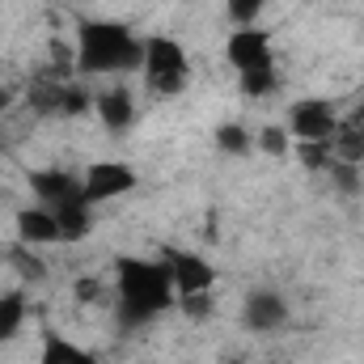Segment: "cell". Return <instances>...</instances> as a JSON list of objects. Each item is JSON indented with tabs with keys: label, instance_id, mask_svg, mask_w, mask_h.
I'll list each match as a JSON object with an SVG mask.
<instances>
[{
	"label": "cell",
	"instance_id": "22",
	"mask_svg": "<svg viewBox=\"0 0 364 364\" xmlns=\"http://www.w3.org/2000/svg\"><path fill=\"white\" fill-rule=\"evenodd\" d=\"M296 157H301L305 170H322V174L335 170V149L331 144H296Z\"/></svg>",
	"mask_w": 364,
	"mask_h": 364
},
{
	"label": "cell",
	"instance_id": "17",
	"mask_svg": "<svg viewBox=\"0 0 364 364\" xmlns=\"http://www.w3.org/2000/svg\"><path fill=\"white\" fill-rule=\"evenodd\" d=\"M216 149H220L225 157H246V153H255V132H250L246 123L229 119V123L216 127Z\"/></svg>",
	"mask_w": 364,
	"mask_h": 364
},
{
	"label": "cell",
	"instance_id": "15",
	"mask_svg": "<svg viewBox=\"0 0 364 364\" xmlns=\"http://www.w3.org/2000/svg\"><path fill=\"white\" fill-rule=\"evenodd\" d=\"M26 314H30V301H26V292H21V288L0 292V348H4V343H13V339L21 335Z\"/></svg>",
	"mask_w": 364,
	"mask_h": 364
},
{
	"label": "cell",
	"instance_id": "19",
	"mask_svg": "<svg viewBox=\"0 0 364 364\" xmlns=\"http://www.w3.org/2000/svg\"><path fill=\"white\" fill-rule=\"evenodd\" d=\"M255 149L267 153V157H288L292 153V132L284 123H267V127L255 132Z\"/></svg>",
	"mask_w": 364,
	"mask_h": 364
},
{
	"label": "cell",
	"instance_id": "12",
	"mask_svg": "<svg viewBox=\"0 0 364 364\" xmlns=\"http://www.w3.org/2000/svg\"><path fill=\"white\" fill-rule=\"evenodd\" d=\"M13 225H17V242H21V246H34V250L64 246L60 220H55L43 203H26V208H17V212H13Z\"/></svg>",
	"mask_w": 364,
	"mask_h": 364
},
{
	"label": "cell",
	"instance_id": "24",
	"mask_svg": "<svg viewBox=\"0 0 364 364\" xmlns=\"http://www.w3.org/2000/svg\"><path fill=\"white\" fill-rule=\"evenodd\" d=\"M225 364H250V360H242V356H229V360H225Z\"/></svg>",
	"mask_w": 364,
	"mask_h": 364
},
{
	"label": "cell",
	"instance_id": "13",
	"mask_svg": "<svg viewBox=\"0 0 364 364\" xmlns=\"http://www.w3.org/2000/svg\"><path fill=\"white\" fill-rule=\"evenodd\" d=\"M331 149H335V161H343V166H364V106H356L352 114L339 119V132H335Z\"/></svg>",
	"mask_w": 364,
	"mask_h": 364
},
{
	"label": "cell",
	"instance_id": "11",
	"mask_svg": "<svg viewBox=\"0 0 364 364\" xmlns=\"http://www.w3.org/2000/svg\"><path fill=\"white\" fill-rule=\"evenodd\" d=\"M93 114H97V123H102L110 136H123V132H132V127H136L140 106H136V93L127 90V85L110 81V85L93 90Z\"/></svg>",
	"mask_w": 364,
	"mask_h": 364
},
{
	"label": "cell",
	"instance_id": "8",
	"mask_svg": "<svg viewBox=\"0 0 364 364\" xmlns=\"http://www.w3.org/2000/svg\"><path fill=\"white\" fill-rule=\"evenodd\" d=\"M166 259V267H170V279H174V296H208V292H216V263L212 259H203V255H195V250H166L161 255Z\"/></svg>",
	"mask_w": 364,
	"mask_h": 364
},
{
	"label": "cell",
	"instance_id": "5",
	"mask_svg": "<svg viewBox=\"0 0 364 364\" xmlns=\"http://www.w3.org/2000/svg\"><path fill=\"white\" fill-rule=\"evenodd\" d=\"M26 102H30L34 114H55V119L93 114V90L90 81H81L77 73H68V77H55V73L38 77L30 85V93H26Z\"/></svg>",
	"mask_w": 364,
	"mask_h": 364
},
{
	"label": "cell",
	"instance_id": "9",
	"mask_svg": "<svg viewBox=\"0 0 364 364\" xmlns=\"http://www.w3.org/2000/svg\"><path fill=\"white\" fill-rule=\"evenodd\" d=\"M292 318V305L279 288H255L242 301V326L250 335H279Z\"/></svg>",
	"mask_w": 364,
	"mask_h": 364
},
{
	"label": "cell",
	"instance_id": "21",
	"mask_svg": "<svg viewBox=\"0 0 364 364\" xmlns=\"http://www.w3.org/2000/svg\"><path fill=\"white\" fill-rule=\"evenodd\" d=\"M263 9H267V0H225V13H229L233 30H242V26H259Z\"/></svg>",
	"mask_w": 364,
	"mask_h": 364
},
{
	"label": "cell",
	"instance_id": "23",
	"mask_svg": "<svg viewBox=\"0 0 364 364\" xmlns=\"http://www.w3.org/2000/svg\"><path fill=\"white\" fill-rule=\"evenodd\" d=\"M178 309L191 322H208V314H212V292H208V296H182Z\"/></svg>",
	"mask_w": 364,
	"mask_h": 364
},
{
	"label": "cell",
	"instance_id": "6",
	"mask_svg": "<svg viewBox=\"0 0 364 364\" xmlns=\"http://www.w3.org/2000/svg\"><path fill=\"white\" fill-rule=\"evenodd\" d=\"M339 106L331 97H296L288 106V119L284 127L292 132L296 144H331L335 132H339Z\"/></svg>",
	"mask_w": 364,
	"mask_h": 364
},
{
	"label": "cell",
	"instance_id": "18",
	"mask_svg": "<svg viewBox=\"0 0 364 364\" xmlns=\"http://www.w3.org/2000/svg\"><path fill=\"white\" fill-rule=\"evenodd\" d=\"M237 90H242V97H250V102L275 97V93H279V68H263V73H246V77H237Z\"/></svg>",
	"mask_w": 364,
	"mask_h": 364
},
{
	"label": "cell",
	"instance_id": "2",
	"mask_svg": "<svg viewBox=\"0 0 364 364\" xmlns=\"http://www.w3.org/2000/svg\"><path fill=\"white\" fill-rule=\"evenodd\" d=\"M144 64V38L114 17H85L77 21L73 73L77 77H127Z\"/></svg>",
	"mask_w": 364,
	"mask_h": 364
},
{
	"label": "cell",
	"instance_id": "10",
	"mask_svg": "<svg viewBox=\"0 0 364 364\" xmlns=\"http://www.w3.org/2000/svg\"><path fill=\"white\" fill-rule=\"evenodd\" d=\"M85 195H90V203H110V199H123V195H132L136 186H140V174L127 166V161H90L85 166Z\"/></svg>",
	"mask_w": 364,
	"mask_h": 364
},
{
	"label": "cell",
	"instance_id": "7",
	"mask_svg": "<svg viewBox=\"0 0 364 364\" xmlns=\"http://www.w3.org/2000/svg\"><path fill=\"white\" fill-rule=\"evenodd\" d=\"M225 60H229V68H233L237 77H246V73H263V68H275L272 34H267L263 26H242V30H233V34H229V43H225Z\"/></svg>",
	"mask_w": 364,
	"mask_h": 364
},
{
	"label": "cell",
	"instance_id": "20",
	"mask_svg": "<svg viewBox=\"0 0 364 364\" xmlns=\"http://www.w3.org/2000/svg\"><path fill=\"white\" fill-rule=\"evenodd\" d=\"M73 296H77V305H110V284L102 275H81L73 284Z\"/></svg>",
	"mask_w": 364,
	"mask_h": 364
},
{
	"label": "cell",
	"instance_id": "4",
	"mask_svg": "<svg viewBox=\"0 0 364 364\" xmlns=\"http://www.w3.org/2000/svg\"><path fill=\"white\" fill-rule=\"evenodd\" d=\"M144 90L153 97H178L191 85V55L178 38L170 34H149L144 38V64H140Z\"/></svg>",
	"mask_w": 364,
	"mask_h": 364
},
{
	"label": "cell",
	"instance_id": "3",
	"mask_svg": "<svg viewBox=\"0 0 364 364\" xmlns=\"http://www.w3.org/2000/svg\"><path fill=\"white\" fill-rule=\"evenodd\" d=\"M26 182H30L34 203H43V208L60 220L64 246H73V242H81V237H90V233H93L97 212H93L90 195H85V182H81V174L60 170V166H47V170H30V174H26Z\"/></svg>",
	"mask_w": 364,
	"mask_h": 364
},
{
	"label": "cell",
	"instance_id": "16",
	"mask_svg": "<svg viewBox=\"0 0 364 364\" xmlns=\"http://www.w3.org/2000/svg\"><path fill=\"white\" fill-rule=\"evenodd\" d=\"M0 259L13 267V275L21 279V284H38V279H47V259H38V250L34 246H4L0 250Z\"/></svg>",
	"mask_w": 364,
	"mask_h": 364
},
{
	"label": "cell",
	"instance_id": "14",
	"mask_svg": "<svg viewBox=\"0 0 364 364\" xmlns=\"http://www.w3.org/2000/svg\"><path fill=\"white\" fill-rule=\"evenodd\" d=\"M38 364H102L90 348H81L77 339L60 335V331H47L43 339V352H38Z\"/></svg>",
	"mask_w": 364,
	"mask_h": 364
},
{
	"label": "cell",
	"instance_id": "1",
	"mask_svg": "<svg viewBox=\"0 0 364 364\" xmlns=\"http://www.w3.org/2000/svg\"><path fill=\"white\" fill-rule=\"evenodd\" d=\"M170 305H178V296H174V279H170L166 259H140V255H119L114 259V267H110V309H114V326L123 335L144 331Z\"/></svg>",
	"mask_w": 364,
	"mask_h": 364
}]
</instances>
